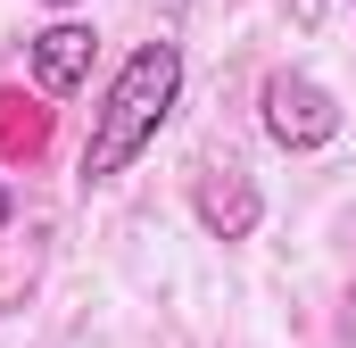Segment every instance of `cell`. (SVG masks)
<instances>
[{"instance_id":"cell-1","label":"cell","mask_w":356,"mask_h":348,"mask_svg":"<svg viewBox=\"0 0 356 348\" xmlns=\"http://www.w3.org/2000/svg\"><path fill=\"white\" fill-rule=\"evenodd\" d=\"M175 100H182V42H141V50L116 67V84L99 91V108H91L83 182H116V174L166 133Z\"/></svg>"},{"instance_id":"cell-2","label":"cell","mask_w":356,"mask_h":348,"mask_svg":"<svg viewBox=\"0 0 356 348\" xmlns=\"http://www.w3.org/2000/svg\"><path fill=\"white\" fill-rule=\"evenodd\" d=\"M266 133L282 141V150H323V141H340V100L315 84V75H266Z\"/></svg>"},{"instance_id":"cell-3","label":"cell","mask_w":356,"mask_h":348,"mask_svg":"<svg viewBox=\"0 0 356 348\" xmlns=\"http://www.w3.org/2000/svg\"><path fill=\"white\" fill-rule=\"evenodd\" d=\"M191 207H199V224L216 232V241H249L257 232V216H266V199H257V182L241 166L224 174H199V191H191Z\"/></svg>"},{"instance_id":"cell-4","label":"cell","mask_w":356,"mask_h":348,"mask_svg":"<svg viewBox=\"0 0 356 348\" xmlns=\"http://www.w3.org/2000/svg\"><path fill=\"white\" fill-rule=\"evenodd\" d=\"M83 75H91V25H75V17L42 25L33 33V84L42 91H75Z\"/></svg>"},{"instance_id":"cell-5","label":"cell","mask_w":356,"mask_h":348,"mask_svg":"<svg viewBox=\"0 0 356 348\" xmlns=\"http://www.w3.org/2000/svg\"><path fill=\"white\" fill-rule=\"evenodd\" d=\"M42 8H75V0H42Z\"/></svg>"},{"instance_id":"cell-6","label":"cell","mask_w":356,"mask_h":348,"mask_svg":"<svg viewBox=\"0 0 356 348\" xmlns=\"http://www.w3.org/2000/svg\"><path fill=\"white\" fill-rule=\"evenodd\" d=\"M348 332H356V299H348Z\"/></svg>"}]
</instances>
